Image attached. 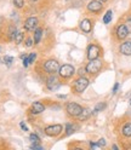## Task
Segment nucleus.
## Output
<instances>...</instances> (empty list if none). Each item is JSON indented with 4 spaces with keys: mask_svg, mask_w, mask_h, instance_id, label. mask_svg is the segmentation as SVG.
<instances>
[{
    "mask_svg": "<svg viewBox=\"0 0 131 150\" xmlns=\"http://www.w3.org/2000/svg\"><path fill=\"white\" fill-rule=\"evenodd\" d=\"M89 79L85 78V76H79L75 81H74V91H75L77 93H83L84 91H85L89 86Z\"/></svg>",
    "mask_w": 131,
    "mask_h": 150,
    "instance_id": "f257e3e1",
    "label": "nucleus"
},
{
    "mask_svg": "<svg viewBox=\"0 0 131 150\" xmlns=\"http://www.w3.org/2000/svg\"><path fill=\"white\" fill-rule=\"evenodd\" d=\"M101 68H102V62H101L98 58L91 59V61L86 64V67H85L86 73H89V74H91V75L97 74V73L101 70Z\"/></svg>",
    "mask_w": 131,
    "mask_h": 150,
    "instance_id": "f03ea898",
    "label": "nucleus"
},
{
    "mask_svg": "<svg viewBox=\"0 0 131 150\" xmlns=\"http://www.w3.org/2000/svg\"><path fill=\"white\" fill-rule=\"evenodd\" d=\"M100 54H101V47H100L98 45H96V44L89 45V47H88V54H86L89 61L98 58Z\"/></svg>",
    "mask_w": 131,
    "mask_h": 150,
    "instance_id": "7ed1b4c3",
    "label": "nucleus"
},
{
    "mask_svg": "<svg viewBox=\"0 0 131 150\" xmlns=\"http://www.w3.org/2000/svg\"><path fill=\"white\" fill-rule=\"evenodd\" d=\"M44 69L50 74H55V73H57L60 70V64H58L57 61H55V59H49V61H46L44 63Z\"/></svg>",
    "mask_w": 131,
    "mask_h": 150,
    "instance_id": "20e7f679",
    "label": "nucleus"
},
{
    "mask_svg": "<svg viewBox=\"0 0 131 150\" xmlns=\"http://www.w3.org/2000/svg\"><path fill=\"white\" fill-rule=\"evenodd\" d=\"M81 111H83V108L79 104H77V103H68L67 104V112L68 115L73 117H78Z\"/></svg>",
    "mask_w": 131,
    "mask_h": 150,
    "instance_id": "39448f33",
    "label": "nucleus"
},
{
    "mask_svg": "<svg viewBox=\"0 0 131 150\" xmlns=\"http://www.w3.org/2000/svg\"><path fill=\"white\" fill-rule=\"evenodd\" d=\"M74 67H72L70 64H64V65H62V67H60V70H58V73H60V75L62 78H64V79H68V78H70V76H73L74 75Z\"/></svg>",
    "mask_w": 131,
    "mask_h": 150,
    "instance_id": "423d86ee",
    "label": "nucleus"
},
{
    "mask_svg": "<svg viewBox=\"0 0 131 150\" xmlns=\"http://www.w3.org/2000/svg\"><path fill=\"white\" fill-rule=\"evenodd\" d=\"M62 125H52V126H48L45 128V134H48L50 137H56L62 132Z\"/></svg>",
    "mask_w": 131,
    "mask_h": 150,
    "instance_id": "0eeeda50",
    "label": "nucleus"
},
{
    "mask_svg": "<svg viewBox=\"0 0 131 150\" xmlns=\"http://www.w3.org/2000/svg\"><path fill=\"white\" fill-rule=\"evenodd\" d=\"M24 28L28 32H35V29L38 28V18L35 17H29L24 21Z\"/></svg>",
    "mask_w": 131,
    "mask_h": 150,
    "instance_id": "6e6552de",
    "label": "nucleus"
},
{
    "mask_svg": "<svg viewBox=\"0 0 131 150\" xmlns=\"http://www.w3.org/2000/svg\"><path fill=\"white\" fill-rule=\"evenodd\" d=\"M103 3H101L100 0H91V1L88 4V10L90 12H93V13H97L100 12L102 8H103Z\"/></svg>",
    "mask_w": 131,
    "mask_h": 150,
    "instance_id": "1a4fd4ad",
    "label": "nucleus"
},
{
    "mask_svg": "<svg viewBox=\"0 0 131 150\" xmlns=\"http://www.w3.org/2000/svg\"><path fill=\"white\" fill-rule=\"evenodd\" d=\"M115 34H117V39L118 40H125L126 38H127V35H129V30H127L126 25L125 24H120L117 28Z\"/></svg>",
    "mask_w": 131,
    "mask_h": 150,
    "instance_id": "9d476101",
    "label": "nucleus"
},
{
    "mask_svg": "<svg viewBox=\"0 0 131 150\" xmlns=\"http://www.w3.org/2000/svg\"><path fill=\"white\" fill-rule=\"evenodd\" d=\"M119 51L121 54L124 56H131V40H125L123 44L120 45Z\"/></svg>",
    "mask_w": 131,
    "mask_h": 150,
    "instance_id": "9b49d317",
    "label": "nucleus"
},
{
    "mask_svg": "<svg viewBox=\"0 0 131 150\" xmlns=\"http://www.w3.org/2000/svg\"><path fill=\"white\" fill-rule=\"evenodd\" d=\"M80 28H81V30L83 32H85V33H90L91 29H92V23L90 20H88V18H85V20H83L80 22Z\"/></svg>",
    "mask_w": 131,
    "mask_h": 150,
    "instance_id": "f8f14e48",
    "label": "nucleus"
},
{
    "mask_svg": "<svg viewBox=\"0 0 131 150\" xmlns=\"http://www.w3.org/2000/svg\"><path fill=\"white\" fill-rule=\"evenodd\" d=\"M44 110H45V107L41 104V103H39V102L33 103V105H32V112L33 114H40V112H43Z\"/></svg>",
    "mask_w": 131,
    "mask_h": 150,
    "instance_id": "ddd939ff",
    "label": "nucleus"
},
{
    "mask_svg": "<svg viewBox=\"0 0 131 150\" xmlns=\"http://www.w3.org/2000/svg\"><path fill=\"white\" fill-rule=\"evenodd\" d=\"M35 58H36V53H31L28 57L23 58V65H24V67H28L31 63H33L35 61Z\"/></svg>",
    "mask_w": 131,
    "mask_h": 150,
    "instance_id": "4468645a",
    "label": "nucleus"
},
{
    "mask_svg": "<svg viewBox=\"0 0 131 150\" xmlns=\"http://www.w3.org/2000/svg\"><path fill=\"white\" fill-rule=\"evenodd\" d=\"M121 133L124 137H131V122H127L121 128Z\"/></svg>",
    "mask_w": 131,
    "mask_h": 150,
    "instance_id": "2eb2a0df",
    "label": "nucleus"
},
{
    "mask_svg": "<svg viewBox=\"0 0 131 150\" xmlns=\"http://www.w3.org/2000/svg\"><path fill=\"white\" fill-rule=\"evenodd\" d=\"M57 79H56L55 76H51L49 80H48V87L50 88V90H56L58 87V85H57Z\"/></svg>",
    "mask_w": 131,
    "mask_h": 150,
    "instance_id": "dca6fc26",
    "label": "nucleus"
},
{
    "mask_svg": "<svg viewBox=\"0 0 131 150\" xmlns=\"http://www.w3.org/2000/svg\"><path fill=\"white\" fill-rule=\"evenodd\" d=\"M90 115H91V110H90L89 108H85V109L83 108V111L80 112V115H79L78 117H79V120L84 121V120H86V119H88Z\"/></svg>",
    "mask_w": 131,
    "mask_h": 150,
    "instance_id": "f3484780",
    "label": "nucleus"
},
{
    "mask_svg": "<svg viewBox=\"0 0 131 150\" xmlns=\"http://www.w3.org/2000/svg\"><path fill=\"white\" fill-rule=\"evenodd\" d=\"M41 35H43V29H41V28H36L35 33H34V42L35 44H38L40 41Z\"/></svg>",
    "mask_w": 131,
    "mask_h": 150,
    "instance_id": "a211bd4d",
    "label": "nucleus"
},
{
    "mask_svg": "<svg viewBox=\"0 0 131 150\" xmlns=\"http://www.w3.org/2000/svg\"><path fill=\"white\" fill-rule=\"evenodd\" d=\"M106 107H107V104H106L105 102H100V103H97V104L95 105L93 112H100V111H102V110H105V109H106Z\"/></svg>",
    "mask_w": 131,
    "mask_h": 150,
    "instance_id": "6ab92c4d",
    "label": "nucleus"
},
{
    "mask_svg": "<svg viewBox=\"0 0 131 150\" xmlns=\"http://www.w3.org/2000/svg\"><path fill=\"white\" fill-rule=\"evenodd\" d=\"M110 21H112V10H108L106 12L105 17H103V23L105 24H108V23H110Z\"/></svg>",
    "mask_w": 131,
    "mask_h": 150,
    "instance_id": "aec40b11",
    "label": "nucleus"
},
{
    "mask_svg": "<svg viewBox=\"0 0 131 150\" xmlns=\"http://www.w3.org/2000/svg\"><path fill=\"white\" fill-rule=\"evenodd\" d=\"M23 40V33L22 32H17L16 35H15V42L18 45V44H21Z\"/></svg>",
    "mask_w": 131,
    "mask_h": 150,
    "instance_id": "412c9836",
    "label": "nucleus"
},
{
    "mask_svg": "<svg viewBox=\"0 0 131 150\" xmlns=\"http://www.w3.org/2000/svg\"><path fill=\"white\" fill-rule=\"evenodd\" d=\"M66 131H67L66 134L69 136V134H72L74 132V131H75V126L72 125V124H67V126H66Z\"/></svg>",
    "mask_w": 131,
    "mask_h": 150,
    "instance_id": "4be33fe9",
    "label": "nucleus"
},
{
    "mask_svg": "<svg viewBox=\"0 0 131 150\" xmlns=\"http://www.w3.org/2000/svg\"><path fill=\"white\" fill-rule=\"evenodd\" d=\"M29 139L32 140L33 143H35V144H38V143L40 142V138H39V136H36L35 133H32V134L29 136Z\"/></svg>",
    "mask_w": 131,
    "mask_h": 150,
    "instance_id": "5701e85b",
    "label": "nucleus"
},
{
    "mask_svg": "<svg viewBox=\"0 0 131 150\" xmlns=\"http://www.w3.org/2000/svg\"><path fill=\"white\" fill-rule=\"evenodd\" d=\"M17 30L15 27H10V30H9V36H10V39H15V35H16Z\"/></svg>",
    "mask_w": 131,
    "mask_h": 150,
    "instance_id": "b1692460",
    "label": "nucleus"
},
{
    "mask_svg": "<svg viewBox=\"0 0 131 150\" xmlns=\"http://www.w3.org/2000/svg\"><path fill=\"white\" fill-rule=\"evenodd\" d=\"M14 4H15L16 7L21 8V7H23V5H24V0H14Z\"/></svg>",
    "mask_w": 131,
    "mask_h": 150,
    "instance_id": "393cba45",
    "label": "nucleus"
},
{
    "mask_svg": "<svg viewBox=\"0 0 131 150\" xmlns=\"http://www.w3.org/2000/svg\"><path fill=\"white\" fill-rule=\"evenodd\" d=\"M12 61H14V58L11 57V56H5V57H4V62H5L7 65H10V64L12 63Z\"/></svg>",
    "mask_w": 131,
    "mask_h": 150,
    "instance_id": "a878e982",
    "label": "nucleus"
},
{
    "mask_svg": "<svg viewBox=\"0 0 131 150\" xmlns=\"http://www.w3.org/2000/svg\"><path fill=\"white\" fill-rule=\"evenodd\" d=\"M125 25H126L127 30H129V34H131V18H127L126 22H125Z\"/></svg>",
    "mask_w": 131,
    "mask_h": 150,
    "instance_id": "bb28decb",
    "label": "nucleus"
},
{
    "mask_svg": "<svg viewBox=\"0 0 131 150\" xmlns=\"http://www.w3.org/2000/svg\"><path fill=\"white\" fill-rule=\"evenodd\" d=\"M26 46L27 47H32L33 46V40L31 39V38H28V39L26 40Z\"/></svg>",
    "mask_w": 131,
    "mask_h": 150,
    "instance_id": "cd10ccee",
    "label": "nucleus"
},
{
    "mask_svg": "<svg viewBox=\"0 0 131 150\" xmlns=\"http://www.w3.org/2000/svg\"><path fill=\"white\" fill-rule=\"evenodd\" d=\"M97 143H98L100 146H105V145H106V139H105V138H101Z\"/></svg>",
    "mask_w": 131,
    "mask_h": 150,
    "instance_id": "c85d7f7f",
    "label": "nucleus"
},
{
    "mask_svg": "<svg viewBox=\"0 0 131 150\" xmlns=\"http://www.w3.org/2000/svg\"><path fill=\"white\" fill-rule=\"evenodd\" d=\"M85 71H86V69H85V68H81V69H79V70H78V74L80 75V76H84V74H85Z\"/></svg>",
    "mask_w": 131,
    "mask_h": 150,
    "instance_id": "c756f323",
    "label": "nucleus"
},
{
    "mask_svg": "<svg viewBox=\"0 0 131 150\" xmlns=\"http://www.w3.org/2000/svg\"><path fill=\"white\" fill-rule=\"evenodd\" d=\"M31 148H32V149H34V150H41V149H43V148H41L40 145H38V144H33Z\"/></svg>",
    "mask_w": 131,
    "mask_h": 150,
    "instance_id": "7c9ffc66",
    "label": "nucleus"
},
{
    "mask_svg": "<svg viewBox=\"0 0 131 150\" xmlns=\"http://www.w3.org/2000/svg\"><path fill=\"white\" fill-rule=\"evenodd\" d=\"M90 146H91L92 149H95V148H101V146L98 145V143H90Z\"/></svg>",
    "mask_w": 131,
    "mask_h": 150,
    "instance_id": "2f4dec72",
    "label": "nucleus"
},
{
    "mask_svg": "<svg viewBox=\"0 0 131 150\" xmlns=\"http://www.w3.org/2000/svg\"><path fill=\"white\" fill-rule=\"evenodd\" d=\"M118 88H119V83L117 82V83H115V85H114V87H113V93H117Z\"/></svg>",
    "mask_w": 131,
    "mask_h": 150,
    "instance_id": "473e14b6",
    "label": "nucleus"
},
{
    "mask_svg": "<svg viewBox=\"0 0 131 150\" xmlns=\"http://www.w3.org/2000/svg\"><path fill=\"white\" fill-rule=\"evenodd\" d=\"M21 127H22V129H24V131H28V127L24 125V122H21Z\"/></svg>",
    "mask_w": 131,
    "mask_h": 150,
    "instance_id": "72a5a7b5",
    "label": "nucleus"
},
{
    "mask_svg": "<svg viewBox=\"0 0 131 150\" xmlns=\"http://www.w3.org/2000/svg\"><path fill=\"white\" fill-rule=\"evenodd\" d=\"M112 149H113V150H118V146H117V145H115V144H114V145H113V146H112Z\"/></svg>",
    "mask_w": 131,
    "mask_h": 150,
    "instance_id": "f704fd0d",
    "label": "nucleus"
},
{
    "mask_svg": "<svg viewBox=\"0 0 131 150\" xmlns=\"http://www.w3.org/2000/svg\"><path fill=\"white\" fill-rule=\"evenodd\" d=\"M101 3H106V1H108V0H100Z\"/></svg>",
    "mask_w": 131,
    "mask_h": 150,
    "instance_id": "c9c22d12",
    "label": "nucleus"
},
{
    "mask_svg": "<svg viewBox=\"0 0 131 150\" xmlns=\"http://www.w3.org/2000/svg\"><path fill=\"white\" fill-rule=\"evenodd\" d=\"M31 1H38V0H31Z\"/></svg>",
    "mask_w": 131,
    "mask_h": 150,
    "instance_id": "e433bc0d",
    "label": "nucleus"
}]
</instances>
